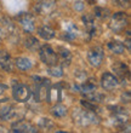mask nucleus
I'll use <instances>...</instances> for the list:
<instances>
[{"instance_id":"26","label":"nucleus","mask_w":131,"mask_h":133,"mask_svg":"<svg viewBox=\"0 0 131 133\" xmlns=\"http://www.w3.org/2000/svg\"><path fill=\"white\" fill-rule=\"evenodd\" d=\"M85 96H86V99H88V101H91V102H93V103H101V102L104 99L103 95L98 93L97 91H93V92L88 93V95H85Z\"/></svg>"},{"instance_id":"9","label":"nucleus","mask_w":131,"mask_h":133,"mask_svg":"<svg viewBox=\"0 0 131 133\" xmlns=\"http://www.w3.org/2000/svg\"><path fill=\"white\" fill-rule=\"evenodd\" d=\"M12 131L18 133H35L38 132V127L27 121H17L12 123Z\"/></svg>"},{"instance_id":"10","label":"nucleus","mask_w":131,"mask_h":133,"mask_svg":"<svg viewBox=\"0 0 131 133\" xmlns=\"http://www.w3.org/2000/svg\"><path fill=\"white\" fill-rule=\"evenodd\" d=\"M61 96H62V87H61V85L60 84L52 85V86L49 87L45 101L47 103H60Z\"/></svg>"},{"instance_id":"32","label":"nucleus","mask_w":131,"mask_h":133,"mask_svg":"<svg viewBox=\"0 0 131 133\" xmlns=\"http://www.w3.org/2000/svg\"><path fill=\"white\" fill-rule=\"evenodd\" d=\"M130 101H131V96H130V92L129 91H126V92H124L123 95H121V102L123 103H130Z\"/></svg>"},{"instance_id":"22","label":"nucleus","mask_w":131,"mask_h":133,"mask_svg":"<svg viewBox=\"0 0 131 133\" xmlns=\"http://www.w3.org/2000/svg\"><path fill=\"white\" fill-rule=\"evenodd\" d=\"M108 49H109L110 52H113V53H117V55H121V53L125 51V46L121 44L120 41H110L108 42Z\"/></svg>"},{"instance_id":"36","label":"nucleus","mask_w":131,"mask_h":133,"mask_svg":"<svg viewBox=\"0 0 131 133\" xmlns=\"http://www.w3.org/2000/svg\"><path fill=\"white\" fill-rule=\"evenodd\" d=\"M89 1V4H91V5H93V4L96 3V0H88Z\"/></svg>"},{"instance_id":"11","label":"nucleus","mask_w":131,"mask_h":133,"mask_svg":"<svg viewBox=\"0 0 131 133\" xmlns=\"http://www.w3.org/2000/svg\"><path fill=\"white\" fill-rule=\"evenodd\" d=\"M112 110V114H113V119L115 121L117 125H124V123L129 122V112L125 111L123 108H119V107H109Z\"/></svg>"},{"instance_id":"28","label":"nucleus","mask_w":131,"mask_h":133,"mask_svg":"<svg viewBox=\"0 0 131 133\" xmlns=\"http://www.w3.org/2000/svg\"><path fill=\"white\" fill-rule=\"evenodd\" d=\"M80 103H82V105L86 109V110H90V111H93V112H96L97 110H98L97 104L93 103V102H91V101H85V99H83Z\"/></svg>"},{"instance_id":"5","label":"nucleus","mask_w":131,"mask_h":133,"mask_svg":"<svg viewBox=\"0 0 131 133\" xmlns=\"http://www.w3.org/2000/svg\"><path fill=\"white\" fill-rule=\"evenodd\" d=\"M39 56L40 59L47 65H53V64H57V62H58V55L47 44L39 47Z\"/></svg>"},{"instance_id":"17","label":"nucleus","mask_w":131,"mask_h":133,"mask_svg":"<svg viewBox=\"0 0 131 133\" xmlns=\"http://www.w3.org/2000/svg\"><path fill=\"white\" fill-rule=\"evenodd\" d=\"M15 65L17 66L20 70L22 71H26V70H29L33 66L32 61L29 58H26V57H18L15 59Z\"/></svg>"},{"instance_id":"3","label":"nucleus","mask_w":131,"mask_h":133,"mask_svg":"<svg viewBox=\"0 0 131 133\" xmlns=\"http://www.w3.org/2000/svg\"><path fill=\"white\" fill-rule=\"evenodd\" d=\"M34 80H36V87H35V92H34V96H35V101L36 102H44L46 99V96H47V91H49V87L51 86V82H50L49 79H44V77L40 76H33Z\"/></svg>"},{"instance_id":"6","label":"nucleus","mask_w":131,"mask_h":133,"mask_svg":"<svg viewBox=\"0 0 131 133\" xmlns=\"http://www.w3.org/2000/svg\"><path fill=\"white\" fill-rule=\"evenodd\" d=\"M103 57H104V52H103V49L101 46H93L88 52V61L90 65L93 68H98L102 64Z\"/></svg>"},{"instance_id":"7","label":"nucleus","mask_w":131,"mask_h":133,"mask_svg":"<svg viewBox=\"0 0 131 133\" xmlns=\"http://www.w3.org/2000/svg\"><path fill=\"white\" fill-rule=\"evenodd\" d=\"M20 24L22 25V28L24 29V32L27 33H32L35 29V19L34 16L28 12H22L20 16L17 17Z\"/></svg>"},{"instance_id":"24","label":"nucleus","mask_w":131,"mask_h":133,"mask_svg":"<svg viewBox=\"0 0 131 133\" xmlns=\"http://www.w3.org/2000/svg\"><path fill=\"white\" fill-rule=\"evenodd\" d=\"M11 98L10 88L5 84H0V103H6Z\"/></svg>"},{"instance_id":"20","label":"nucleus","mask_w":131,"mask_h":133,"mask_svg":"<svg viewBox=\"0 0 131 133\" xmlns=\"http://www.w3.org/2000/svg\"><path fill=\"white\" fill-rule=\"evenodd\" d=\"M67 112H68L67 107L63 104H60V103H56L51 109V114L55 117H64L67 115Z\"/></svg>"},{"instance_id":"13","label":"nucleus","mask_w":131,"mask_h":133,"mask_svg":"<svg viewBox=\"0 0 131 133\" xmlns=\"http://www.w3.org/2000/svg\"><path fill=\"white\" fill-rule=\"evenodd\" d=\"M112 69H113V71L115 73L117 77H119V79H121V80H125V77H129L130 71H129V66L125 63L117 62V63L113 64Z\"/></svg>"},{"instance_id":"1","label":"nucleus","mask_w":131,"mask_h":133,"mask_svg":"<svg viewBox=\"0 0 131 133\" xmlns=\"http://www.w3.org/2000/svg\"><path fill=\"white\" fill-rule=\"evenodd\" d=\"M73 119L75 122L82 126H90V125H96L99 122V119L96 115V112L86 110V109H75L73 111Z\"/></svg>"},{"instance_id":"12","label":"nucleus","mask_w":131,"mask_h":133,"mask_svg":"<svg viewBox=\"0 0 131 133\" xmlns=\"http://www.w3.org/2000/svg\"><path fill=\"white\" fill-rule=\"evenodd\" d=\"M56 4L53 0H46V1H41L35 6L36 12H39V15H50L55 10Z\"/></svg>"},{"instance_id":"15","label":"nucleus","mask_w":131,"mask_h":133,"mask_svg":"<svg viewBox=\"0 0 131 133\" xmlns=\"http://www.w3.org/2000/svg\"><path fill=\"white\" fill-rule=\"evenodd\" d=\"M0 66L5 71H11L12 69V61L6 51H0Z\"/></svg>"},{"instance_id":"18","label":"nucleus","mask_w":131,"mask_h":133,"mask_svg":"<svg viewBox=\"0 0 131 133\" xmlns=\"http://www.w3.org/2000/svg\"><path fill=\"white\" fill-rule=\"evenodd\" d=\"M78 36V28L77 25L73 23H68L66 25V32L63 34V39L64 40H74Z\"/></svg>"},{"instance_id":"37","label":"nucleus","mask_w":131,"mask_h":133,"mask_svg":"<svg viewBox=\"0 0 131 133\" xmlns=\"http://www.w3.org/2000/svg\"><path fill=\"white\" fill-rule=\"evenodd\" d=\"M1 9H3V5H1V1H0V11H1Z\"/></svg>"},{"instance_id":"25","label":"nucleus","mask_w":131,"mask_h":133,"mask_svg":"<svg viewBox=\"0 0 131 133\" xmlns=\"http://www.w3.org/2000/svg\"><path fill=\"white\" fill-rule=\"evenodd\" d=\"M47 73L53 77H61L63 75V68L58 64H53V65H49L47 68Z\"/></svg>"},{"instance_id":"4","label":"nucleus","mask_w":131,"mask_h":133,"mask_svg":"<svg viewBox=\"0 0 131 133\" xmlns=\"http://www.w3.org/2000/svg\"><path fill=\"white\" fill-rule=\"evenodd\" d=\"M32 96V91L28 85L24 84H15L12 87V97L18 103H24Z\"/></svg>"},{"instance_id":"33","label":"nucleus","mask_w":131,"mask_h":133,"mask_svg":"<svg viewBox=\"0 0 131 133\" xmlns=\"http://www.w3.org/2000/svg\"><path fill=\"white\" fill-rule=\"evenodd\" d=\"M84 7H85V4L83 3V1H77V3H74V10L83 11L84 10Z\"/></svg>"},{"instance_id":"16","label":"nucleus","mask_w":131,"mask_h":133,"mask_svg":"<svg viewBox=\"0 0 131 133\" xmlns=\"http://www.w3.org/2000/svg\"><path fill=\"white\" fill-rule=\"evenodd\" d=\"M38 34L41 39L44 40H51L56 36V32H55V29H52L51 27L49 25H44V27H40L38 28Z\"/></svg>"},{"instance_id":"14","label":"nucleus","mask_w":131,"mask_h":133,"mask_svg":"<svg viewBox=\"0 0 131 133\" xmlns=\"http://www.w3.org/2000/svg\"><path fill=\"white\" fill-rule=\"evenodd\" d=\"M16 116H17V110L12 105H6V107H4L0 110V117H1V120L9 121V120L15 119Z\"/></svg>"},{"instance_id":"29","label":"nucleus","mask_w":131,"mask_h":133,"mask_svg":"<svg viewBox=\"0 0 131 133\" xmlns=\"http://www.w3.org/2000/svg\"><path fill=\"white\" fill-rule=\"evenodd\" d=\"M95 16L98 18H106L108 16V10L103 9V7H99V6H96L95 9Z\"/></svg>"},{"instance_id":"34","label":"nucleus","mask_w":131,"mask_h":133,"mask_svg":"<svg viewBox=\"0 0 131 133\" xmlns=\"http://www.w3.org/2000/svg\"><path fill=\"white\" fill-rule=\"evenodd\" d=\"M118 1V5L121 7H129V5H130V0H117Z\"/></svg>"},{"instance_id":"2","label":"nucleus","mask_w":131,"mask_h":133,"mask_svg":"<svg viewBox=\"0 0 131 133\" xmlns=\"http://www.w3.org/2000/svg\"><path fill=\"white\" fill-rule=\"evenodd\" d=\"M129 24V17L125 12H117L110 18L109 28L114 33H121Z\"/></svg>"},{"instance_id":"35","label":"nucleus","mask_w":131,"mask_h":133,"mask_svg":"<svg viewBox=\"0 0 131 133\" xmlns=\"http://www.w3.org/2000/svg\"><path fill=\"white\" fill-rule=\"evenodd\" d=\"M126 49H128V51H130V32H128V34H126Z\"/></svg>"},{"instance_id":"21","label":"nucleus","mask_w":131,"mask_h":133,"mask_svg":"<svg viewBox=\"0 0 131 133\" xmlns=\"http://www.w3.org/2000/svg\"><path fill=\"white\" fill-rule=\"evenodd\" d=\"M57 55L63 58V64H67L68 65V64L71 63L72 53H71V51H69L68 49L63 47V46H58V47H57Z\"/></svg>"},{"instance_id":"8","label":"nucleus","mask_w":131,"mask_h":133,"mask_svg":"<svg viewBox=\"0 0 131 133\" xmlns=\"http://www.w3.org/2000/svg\"><path fill=\"white\" fill-rule=\"evenodd\" d=\"M119 85V80L115 75H113L112 73H104L102 74L101 76V86H102L104 90L109 91V90H113Z\"/></svg>"},{"instance_id":"31","label":"nucleus","mask_w":131,"mask_h":133,"mask_svg":"<svg viewBox=\"0 0 131 133\" xmlns=\"http://www.w3.org/2000/svg\"><path fill=\"white\" fill-rule=\"evenodd\" d=\"M75 77H77L79 81H84L86 79V73L84 70H77V71H75Z\"/></svg>"},{"instance_id":"27","label":"nucleus","mask_w":131,"mask_h":133,"mask_svg":"<svg viewBox=\"0 0 131 133\" xmlns=\"http://www.w3.org/2000/svg\"><path fill=\"white\" fill-rule=\"evenodd\" d=\"M1 24H3V28L5 29L7 33H14L15 32V24L12 23V21H11L10 18L4 17L3 19H1Z\"/></svg>"},{"instance_id":"30","label":"nucleus","mask_w":131,"mask_h":133,"mask_svg":"<svg viewBox=\"0 0 131 133\" xmlns=\"http://www.w3.org/2000/svg\"><path fill=\"white\" fill-rule=\"evenodd\" d=\"M53 122L51 120L49 119H41L40 120V127H43V128H46V130H49L50 127H53Z\"/></svg>"},{"instance_id":"19","label":"nucleus","mask_w":131,"mask_h":133,"mask_svg":"<svg viewBox=\"0 0 131 133\" xmlns=\"http://www.w3.org/2000/svg\"><path fill=\"white\" fill-rule=\"evenodd\" d=\"M97 90V82H96L95 79H89L86 80V82L80 86V91L84 93V95H88V93H91V92L96 91Z\"/></svg>"},{"instance_id":"23","label":"nucleus","mask_w":131,"mask_h":133,"mask_svg":"<svg viewBox=\"0 0 131 133\" xmlns=\"http://www.w3.org/2000/svg\"><path fill=\"white\" fill-rule=\"evenodd\" d=\"M26 47L30 51H38L40 47L39 45V41H38V39L32 36V35H28L27 38H26V42H24Z\"/></svg>"}]
</instances>
